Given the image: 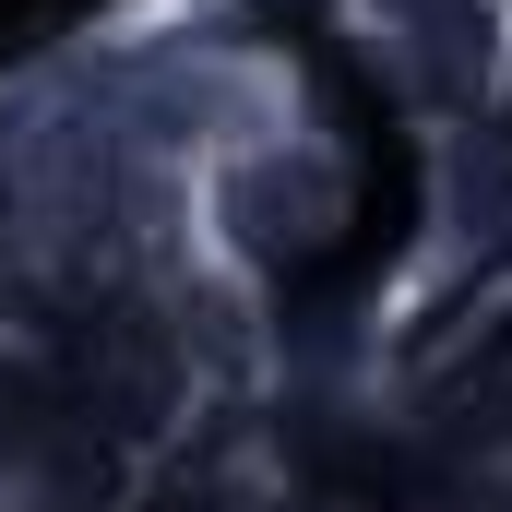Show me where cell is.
Returning a JSON list of instances; mask_svg holds the SVG:
<instances>
[{"instance_id": "obj_1", "label": "cell", "mask_w": 512, "mask_h": 512, "mask_svg": "<svg viewBox=\"0 0 512 512\" xmlns=\"http://www.w3.org/2000/svg\"><path fill=\"white\" fill-rule=\"evenodd\" d=\"M346 155L322 143V131H262V143H239V155H215L203 167V251L239 262V274H274V262L322 251L334 227H346Z\"/></svg>"}]
</instances>
